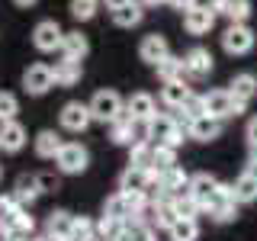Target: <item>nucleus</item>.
I'll use <instances>...</instances> for the list:
<instances>
[{
  "label": "nucleus",
  "instance_id": "39448f33",
  "mask_svg": "<svg viewBox=\"0 0 257 241\" xmlns=\"http://www.w3.org/2000/svg\"><path fill=\"white\" fill-rule=\"evenodd\" d=\"M206 212L215 225H228V222L238 219V203H235V196H231V183H219V193H215L212 203L206 206Z\"/></svg>",
  "mask_w": 257,
  "mask_h": 241
},
{
  "label": "nucleus",
  "instance_id": "1a4fd4ad",
  "mask_svg": "<svg viewBox=\"0 0 257 241\" xmlns=\"http://www.w3.org/2000/svg\"><path fill=\"white\" fill-rule=\"evenodd\" d=\"M203 100H206V116H212V119H231V116H238V106H235V96H231L228 87H219V90H209L203 93Z\"/></svg>",
  "mask_w": 257,
  "mask_h": 241
},
{
  "label": "nucleus",
  "instance_id": "f8f14e48",
  "mask_svg": "<svg viewBox=\"0 0 257 241\" xmlns=\"http://www.w3.org/2000/svg\"><path fill=\"white\" fill-rule=\"evenodd\" d=\"M125 112L135 119V123H148V119L158 116V100H155L148 90H135V93L125 100Z\"/></svg>",
  "mask_w": 257,
  "mask_h": 241
},
{
  "label": "nucleus",
  "instance_id": "2eb2a0df",
  "mask_svg": "<svg viewBox=\"0 0 257 241\" xmlns=\"http://www.w3.org/2000/svg\"><path fill=\"white\" fill-rule=\"evenodd\" d=\"M215 10L212 7H193V10H187L183 13V29L190 32V36H206L209 29L215 26Z\"/></svg>",
  "mask_w": 257,
  "mask_h": 241
},
{
  "label": "nucleus",
  "instance_id": "6ab92c4d",
  "mask_svg": "<svg viewBox=\"0 0 257 241\" xmlns=\"http://www.w3.org/2000/svg\"><path fill=\"white\" fill-rule=\"evenodd\" d=\"M52 74H55V87H74V84H80V77H84V64L61 55V58L52 64Z\"/></svg>",
  "mask_w": 257,
  "mask_h": 241
},
{
  "label": "nucleus",
  "instance_id": "5701e85b",
  "mask_svg": "<svg viewBox=\"0 0 257 241\" xmlns=\"http://www.w3.org/2000/svg\"><path fill=\"white\" fill-rule=\"evenodd\" d=\"M228 90H231L235 100H241V103H247V106H251V100L257 96V74H251V71H241V74L231 77Z\"/></svg>",
  "mask_w": 257,
  "mask_h": 241
},
{
  "label": "nucleus",
  "instance_id": "37998d69",
  "mask_svg": "<svg viewBox=\"0 0 257 241\" xmlns=\"http://www.w3.org/2000/svg\"><path fill=\"white\" fill-rule=\"evenodd\" d=\"M0 177H4V167H0Z\"/></svg>",
  "mask_w": 257,
  "mask_h": 241
},
{
  "label": "nucleus",
  "instance_id": "393cba45",
  "mask_svg": "<svg viewBox=\"0 0 257 241\" xmlns=\"http://www.w3.org/2000/svg\"><path fill=\"white\" fill-rule=\"evenodd\" d=\"M142 20H145V4L142 0H128L125 7L112 10V23H116L119 29H132V26H139Z\"/></svg>",
  "mask_w": 257,
  "mask_h": 241
},
{
  "label": "nucleus",
  "instance_id": "c756f323",
  "mask_svg": "<svg viewBox=\"0 0 257 241\" xmlns=\"http://www.w3.org/2000/svg\"><path fill=\"white\" fill-rule=\"evenodd\" d=\"M167 235H171V241H196L199 238V222L196 219H177Z\"/></svg>",
  "mask_w": 257,
  "mask_h": 241
},
{
  "label": "nucleus",
  "instance_id": "a19ab883",
  "mask_svg": "<svg viewBox=\"0 0 257 241\" xmlns=\"http://www.w3.org/2000/svg\"><path fill=\"white\" fill-rule=\"evenodd\" d=\"M145 7H161V4H167V0H142Z\"/></svg>",
  "mask_w": 257,
  "mask_h": 241
},
{
  "label": "nucleus",
  "instance_id": "4be33fe9",
  "mask_svg": "<svg viewBox=\"0 0 257 241\" xmlns=\"http://www.w3.org/2000/svg\"><path fill=\"white\" fill-rule=\"evenodd\" d=\"M187 135L190 139H196V142H215L222 135V119H212V116H199V119H193V123L187 126Z\"/></svg>",
  "mask_w": 257,
  "mask_h": 241
},
{
  "label": "nucleus",
  "instance_id": "dca6fc26",
  "mask_svg": "<svg viewBox=\"0 0 257 241\" xmlns=\"http://www.w3.org/2000/svg\"><path fill=\"white\" fill-rule=\"evenodd\" d=\"M187 193H190L193 199H196L199 206H203V212H206V206L212 203V196L219 193V180H215L212 174L199 171V174H193V177H190V190H187Z\"/></svg>",
  "mask_w": 257,
  "mask_h": 241
},
{
  "label": "nucleus",
  "instance_id": "0eeeda50",
  "mask_svg": "<svg viewBox=\"0 0 257 241\" xmlns=\"http://www.w3.org/2000/svg\"><path fill=\"white\" fill-rule=\"evenodd\" d=\"M64 42V29L58 26V20H39L32 29V45L39 52H61Z\"/></svg>",
  "mask_w": 257,
  "mask_h": 241
},
{
  "label": "nucleus",
  "instance_id": "a211bd4d",
  "mask_svg": "<svg viewBox=\"0 0 257 241\" xmlns=\"http://www.w3.org/2000/svg\"><path fill=\"white\" fill-rule=\"evenodd\" d=\"M71 231H74V215L64 212V209H55L45 219V235L52 241H71Z\"/></svg>",
  "mask_w": 257,
  "mask_h": 241
},
{
  "label": "nucleus",
  "instance_id": "f704fd0d",
  "mask_svg": "<svg viewBox=\"0 0 257 241\" xmlns=\"http://www.w3.org/2000/svg\"><path fill=\"white\" fill-rule=\"evenodd\" d=\"M96 4H100V0H71V16H74L77 23H90L96 16Z\"/></svg>",
  "mask_w": 257,
  "mask_h": 241
},
{
  "label": "nucleus",
  "instance_id": "a878e982",
  "mask_svg": "<svg viewBox=\"0 0 257 241\" xmlns=\"http://www.w3.org/2000/svg\"><path fill=\"white\" fill-rule=\"evenodd\" d=\"M155 74H158L161 84H167V80H190L187 77V64H183V58H177V55H167L164 61H158Z\"/></svg>",
  "mask_w": 257,
  "mask_h": 241
},
{
  "label": "nucleus",
  "instance_id": "ea45409f",
  "mask_svg": "<svg viewBox=\"0 0 257 241\" xmlns=\"http://www.w3.org/2000/svg\"><path fill=\"white\" fill-rule=\"evenodd\" d=\"M39 0H13V7H20V10H32Z\"/></svg>",
  "mask_w": 257,
  "mask_h": 241
},
{
  "label": "nucleus",
  "instance_id": "7ed1b4c3",
  "mask_svg": "<svg viewBox=\"0 0 257 241\" xmlns=\"http://www.w3.org/2000/svg\"><path fill=\"white\" fill-rule=\"evenodd\" d=\"M254 42H257V32L247 26V23H228L225 32H222L225 55H235V58H241V55H251Z\"/></svg>",
  "mask_w": 257,
  "mask_h": 241
},
{
  "label": "nucleus",
  "instance_id": "4468645a",
  "mask_svg": "<svg viewBox=\"0 0 257 241\" xmlns=\"http://www.w3.org/2000/svg\"><path fill=\"white\" fill-rule=\"evenodd\" d=\"M26 142H29V132L23 123H16V119L13 123H0V148L7 155H20L26 148Z\"/></svg>",
  "mask_w": 257,
  "mask_h": 241
},
{
  "label": "nucleus",
  "instance_id": "cd10ccee",
  "mask_svg": "<svg viewBox=\"0 0 257 241\" xmlns=\"http://www.w3.org/2000/svg\"><path fill=\"white\" fill-rule=\"evenodd\" d=\"M151 161H155V142L132 145V148H128V167H145V171H151Z\"/></svg>",
  "mask_w": 257,
  "mask_h": 241
},
{
  "label": "nucleus",
  "instance_id": "2f4dec72",
  "mask_svg": "<svg viewBox=\"0 0 257 241\" xmlns=\"http://www.w3.org/2000/svg\"><path fill=\"white\" fill-rule=\"evenodd\" d=\"M116 241H155V228L148 222H128Z\"/></svg>",
  "mask_w": 257,
  "mask_h": 241
},
{
  "label": "nucleus",
  "instance_id": "c85d7f7f",
  "mask_svg": "<svg viewBox=\"0 0 257 241\" xmlns=\"http://www.w3.org/2000/svg\"><path fill=\"white\" fill-rule=\"evenodd\" d=\"M132 123H135V119L128 116V112H122V116H119L116 123L109 126V139H112V145H132Z\"/></svg>",
  "mask_w": 257,
  "mask_h": 241
},
{
  "label": "nucleus",
  "instance_id": "6e6552de",
  "mask_svg": "<svg viewBox=\"0 0 257 241\" xmlns=\"http://www.w3.org/2000/svg\"><path fill=\"white\" fill-rule=\"evenodd\" d=\"M52 87H55V74L48 64H29L23 71V90L29 96H45Z\"/></svg>",
  "mask_w": 257,
  "mask_h": 241
},
{
  "label": "nucleus",
  "instance_id": "f03ea898",
  "mask_svg": "<svg viewBox=\"0 0 257 241\" xmlns=\"http://www.w3.org/2000/svg\"><path fill=\"white\" fill-rule=\"evenodd\" d=\"M151 142L171 145V148L180 151V145L187 142V126H180L177 116H171V112H158V116L151 119Z\"/></svg>",
  "mask_w": 257,
  "mask_h": 241
},
{
  "label": "nucleus",
  "instance_id": "9d476101",
  "mask_svg": "<svg viewBox=\"0 0 257 241\" xmlns=\"http://www.w3.org/2000/svg\"><path fill=\"white\" fill-rule=\"evenodd\" d=\"M183 64H187V77L190 80H203L212 74V68H215V58H212V52L203 45H193L187 55H183Z\"/></svg>",
  "mask_w": 257,
  "mask_h": 241
},
{
  "label": "nucleus",
  "instance_id": "423d86ee",
  "mask_svg": "<svg viewBox=\"0 0 257 241\" xmlns=\"http://www.w3.org/2000/svg\"><path fill=\"white\" fill-rule=\"evenodd\" d=\"M58 123H61L64 132H74V135H80L87 126L93 123L90 106H87V103H80V100H68V103L61 106V112H58Z\"/></svg>",
  "mask_w": 257,
  "mask_h": 241
},
{
  "label": "nucleus",
  "instance_id": "f3484780",
  "mask_svg": "<svg viewBox=\"0 0 257 241\" xmlns=\"http://www.w3.org/2000/svg\"><path fill=\"white\" fill-rule=\"evenodd\" d=\"M10 196H13L20 206H26V209H29L39 196H42V183H39V174H23V177H16Z\"/></svg>",
  "mask_w": 257,
  "mask_h": 241
},
{
  "label": "nucleus",
  "instance_id": "4c0bfd02",
  "mask_svg": "<svg viewBox=\"0 0 257 241\" xmlns=\"http://www.w3.org/2000/svg\"><path fill=\"white\" fill-rule=\"evenodd\" d=\"M167 7H171V10L187 13V10H193V7H196V0H167Z\"/></svg>",
  "mask_w": 257,
  "mask_h": 241
},
{
  "label": "nucleus",
  "instance_id": "79ce46f5",
  "mask_svg": "<svg viewBox=\"0 0 257 241\" xmlns=\"http://www.w3.org/2000/svg\"><path fill=\"white\" fill-rule=\"evenodd\" d=\"M251 161H257V148H251Z\"/></svg>",
  "mask_w": 257,
  "mask_h": 241
},
{
  "label": "nucleus",
  "instance_id": "e433bc0d",
  "mask_svg": "<svg viewBox=\"0 0 257 241\" xmlns=\"http://www.w3.org/2000/svg\"><path fill=\"white\" fill-rule=\"evenodd\" d=\"M244 139H247V145H251V148H257V116L247 119V126H244Z\"/></svg>",
  "mask_w": 257,
  "mask_h": 241
},
{
  "label": "nucleus",
  "instance_id": "9b49d317",
  "mask_svg": "<svg viewBox=\"0 0 257 241\" xmlns=\"http://www.w3.org/2000/svg\"><path fill=\"white\" fill-rule=\"evenodd\" d=\"M155 180H158V174L145 171V167H125V174L119 177V190L122 193H148L151 196Z\"/></svg>",
  "mask_w": 257,
  "mask_h": 241
},
{
  "label": "nucleus",
  "instance_id": "ddd939ff",
  "mask_svg": "<svg viewBox=\"0 0 257 241\" xmlns=\"http://www.w3.org/2000/svg\"><path fill=\"white\" fill-rule=\"evenodd\" d=\"M167 55H171V45H167V39L161 36V32H148L139 42V58L145 64H151V68H155L158 61H164Z\"/></svg>",
  "mask_w": 257,
  "mask_h": 241
},
{
  "label": "nucleus",
  "instance_id": "20e7f679",
  "mask_svg": "<svg viewBox=\"0 0 257 241\" xmlns=\"http://www.w3.org/2000/svg\"><path fill=\"white\" fill-rule=\"evenodd\" d=\"M55 167H58L61 174H68V177H77V174H84L87 167H90V151H87L80 142H64V148L58 151V158H55Z\"/></svg>",
  "mask_w": 257,
  "mask_h": 241
},
{
  "label": "nucleus",
  "instance_id": "7c9ffc66",
  "mask_svg": "<svg viewBox=\"0 0 257 241\" xmlns=\"http://www.w3.org/2000/svg\"><path fill=\"white\" fill-rule=\"evenodd\" d=\"M171 167H177V148H171V145H155V161H151V171H155V174H164V171H171Z\"/></svg>",
  "mask_w": 257,
  "mask_h": 241
},
{
  "label": "nucleus",
  "instance_id": "72a5a7b5",
  "mask_svg": "<svg viewBox=\"0 0 257 241\" xmlns=\"http://www.w3.org/2000/svg\"><path fill=\"white\" fill-rule=\"evenodd\" d=\"M16 112H20V100L10 90H0V123H13Z\"/></svg>",
  "mask_w": 257,
  "mask_h": 241
},
{
  "label": "nucleus",
  "instance_id": "473e14b6",
  "mask_svg": "<svg viewBox=\"0 0 257 241\" xmlns=\"http://www.w3.org/2000/svg\"><path fill=\"white\" fill-rule=\"evenodd\" d=\"M174 209L180 219H196L199 212H203V206L196 203V199L190 196V193H180V196H174Z\"/></svg>",
  "mask_w": 257,
  "mask_h": 241
},
{
  "label": "nucleus",
  "instance_id": "b1692460",
  "mask_svg": "<svg viewBox=\"0 0 257 241\" xmlns=\"http://www.w3.org/2000/svg\"><path fill=\"white\" fill-rule=\"evenodd\" d=\"M87 52H90V42H87V36L80 29H71L64 32V42H61V55L64 58H74V61H84Z\"/></svg>",
  "mask_w": 257,
  "mask_h": 241
},
{
  "label": "nucleus",
  "instance_id": "412c9836",
  "mask_svg": "<svg viewBox=\"0 0 257 241\" xmlns=\"http://www.w3.org/2000/svg\"><path fill=\"white\" fill-rule=\"evenodd\" d=\"M32 148H36V158L55 161V158H58V151L64 148V142H61V135L55 132V129H42V132L32 139Z\"/></svg>",
  "mask_w": 257,
  "mask_h": 241
},
{
  "label": "nucleus",
  "instance_id": "bb28decb",
  "mask_svg": "<svg viewBox=\"0 0 257 241\" xmlns=\"http://www.w3.org/2000/svg\"><path fill=\"white\" fill-rule=\"evenodd\" d=\"M231 196H235L238 206H247V203H257V177L251 174H241L235 183H231Z\"/></svg>",
  "mask_w": 257,
  "mask_h": 241
},
{
  "label": "nucleus",
  "instance_id": "58836bf2",
  "mask_svg": "<svg viewBox=\"0 0 257 241\" xmlns=\"http://www.w3.org/2000/svg\"><path fill=\"white\" fill-rule=\"evenodd\" d=\"M100 4H103V7H106V10L112 13V10H119V7H125L128 0H100Z\"/></svg>",
  "mask_w": 257,
  "mask_h": 241
},
{
  "label": "nucleus",
  "instance_id": "f257e3e1",
  "mask_svg": "<svg viewBox=\"0 0 257 241\" xmlns=\"http://www.w3.org/2000/svg\"><path fill=\"white\" fill-rule=\"evenodd\" d=\"M90 116H93V123H103V126H112L119 116L125 112V100L119 96L116 90H96L90 96Z\"/></svg>",
  "mask_w": 257,
  "mask_h": 241
},
{
  "label": "nucleus",
  "instance_id": "aec40b11",
  "mask_svg": "<svg viewBox=\"0 0 257 241\" xmlns=\"http://www.w3.org/2000/svg\"><path fill=\"white\" fill-rule=\"evenodd\" d=\"M190 84L187 80H167V84H161V93H158V100L164 103L167 109H183V103L190 100Z\"/></svg>",
  "mask_w": 257,
  "mask_h": 241
},
{
  "label": "nucleus",
  "instance_id": "c9c22d12",
  "mask_svg": "<svg viewBox=\"0 0 257 241\" xmlns=\"http://www.w3.org/2000/svg\"><path fill=\"white\" fill-rule=\"evenodd\" d=\"M96 235V222H90L87 215H74V231H71V241H90Z\"/></svg>",
  "mask_w": 257,
  "mask_h": 241
}]
</instances>
